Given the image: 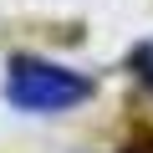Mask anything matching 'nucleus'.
Listing matches in <instances>:
<instances>
[{
  "label": "nucleus",
  "instance_id": "obj_1",
  "mask_svg": "<svg viewBox=\"0 0 153 153\" xmlns=\"http://www.w3.org/2000/svg\"><path fill=\"white\" fill-rule=\"evenodd\" d=\"M87 92H92V82L82 71H66V66L36 61V56H16L10 76H5V97L21 112H61V107L87 102Z\"/></svg>",
  "mask_w": 153,
  "mask_h": 153
},
{
  "label": "nucleus",
  "instance_id": "obj_2",
  "mask_svg": "<svg viewBox=\"0 0 153 153\" xmlns=\"http://www.w3.org/2000/svg\"><path fill=\"white\" fill-rule=\"evenodd\" d=\"M133 71L143 76V87H153V36H148V41L133 51Z\"/></svg>",
  "mask_w": 153,
  "mask_h": 153
},
{
  "label": "nucleus",
  "instance_id": "obj_3",
  "mask_svg": "<svg viewBox=\"0 0 153 153\" xmlns=\"http://www.w3.org/2000/svg\"><path fill=\"white\" fill-rule=\"evenodd\" d=\"M123 153H153V138H148V143H133V148H123Z\"/></svg>",
  "mask_w": 153,
  "mask_h": 153
}]
</instances>
